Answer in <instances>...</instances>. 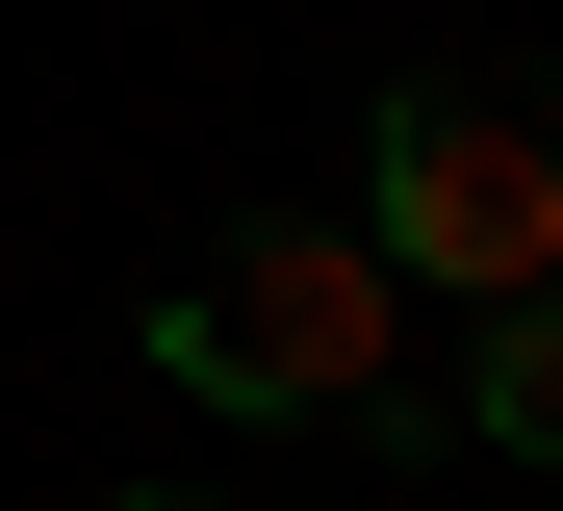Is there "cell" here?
Returning <instances> with one entry per match:
<instances>
[{
	"label": "cell",
	"instance_id": "obj_1",
	"mask_svg": "<svg viewBox=\"0 0 563 511\" xmlns=\"http://www.w3.org/2000/svg\"><path fill=\"white\" fill-rule=\"evenodd\" d=\"M154 384H206V409H333V435H410V281L333 231V204H256V231H206L154 281Z\"/></svg>",
	"mask_w": 563,
	"mask_h": 511
},
{
	"label": "cell",
	"instance_id": "obj_2",
	"mask_svg": "<svg viewBox=\"0 0 563 511\" xmlns=\"http://www.w3.org/2000/svg\"><path fill=\"white\" fill-rule=\"evenodd\" d=\"M358 256L461 281V307H538L563 281V77H385V129H358Z\"/></svg>",
	"mask_w": 563,
	"mask_h": 511
},
{
	"label": "cell",
	"instance_id": "obj_3",
	"mask_svg": "<svg viewBox=\"0 0 563 511\" xmlns=\"http://www.w3.org/2000/svg\"><path fill=\"white\" fill-rule=\"evenodd\" d=\"M435 409H461L487 460H563V281H538V307H487V358H461Z\"/></svg>",
	"mask_w": 563,
	"mask_h": 511
},
{
	"label": "cell",
	"instance_id": "obj_4",
	"mask_svg": "<svg viewBox=\"0 0 563 511\" xmlns=\"http://www.w3.org/2000/svg\"><path fill=\"white\" fill-rule=\"evenodd\" d=\"M129 511H206V486H129Z\"/></svg>",
	"mask_w": 563,
	"mask_h": 511
}]
</instances>
